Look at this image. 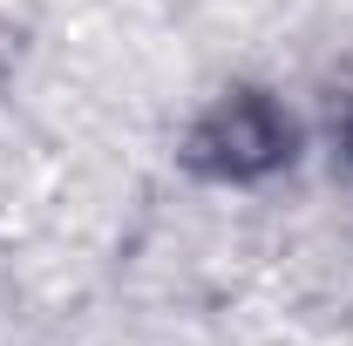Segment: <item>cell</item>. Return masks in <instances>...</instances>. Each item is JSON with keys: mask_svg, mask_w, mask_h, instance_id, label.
<instances>
[{"mask_svg": "<svg viewBox=\"0 0 353 346\" xmlns=\"http://www.w3.org/2000/svg\"><path fill=\"white\" fill-rule=\"evenodd\" d=\"M285 143H292V130H285V116L265 95H231V102H218L197 123L190 156L204 170H218V176H259L285 156Z\"/></svg>", "mask_w": 353, "mask_h": 346, "instance_id": "obj_1", "label": "cell"}]
</instances>
